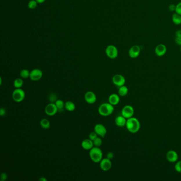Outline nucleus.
Instances as JSON below:
<instances>
[{
  "instance_id": "obj_13",
  "label": "nucleus",
  "mask_w": 181,
  "mask_h": 181,
  "mask_svg": "<svg viewBox=\"0 0 181 181\" xmlns=\"http://www.w3.org/2000/svg\"><path fill=\"white\" fill-rule=\"evenodd\" d=\"M140 51V47L137 45H134L128 50V55L132 59H135L139 56Z\"/></svg>"
},
{
  "instance_id": "obj_8",
  "label": "nucleus",
  "mask_w": 181,
  "mask_h": 181,
  "mask_svg": "<svg viewBox=\"0 0 181 181\" xmlns=\"http://www.w3.org/2000/svg\"><path fill=\"white\" fill-rule=\"evenodd\" d=\"M43 71L39 69H35L32 70L30 73V79L33 81H37L40 80L43 77Z\"/></svg>"
},
{
  "instance_id": "obj_35",
  "label": "nucleus",
  "mask_w": 181,
  "mask_h": 181,
  "mask_svg": "<svg viewBox=\"0 0 181 181\" xmlns=\"http://www.w3.org/2000/svg\"><path fill=\"white\" fill-rule=\"evenodd\" d=\"M169 9L170 11H175L176 9V6L175 4H171L169 6Z\"/></svg>"
},
{
  "instance_id": "obj_3",
  "label": "nucleus",
  "mask_w": 181,
  "mask_h": 181,
  "mask_svg": "<svg viewBox=\"0 0 181 181\" xmlns=\"http://www.w3.org/2000/svg\"><path fill=\"white\" fill-rule=\"evenodd\" d=\"M114 106L109 103L102 104L99 106L98 112L102 116H108L112 115L114 111Z\"/></svg>"
},
{
  "instance_id": "obj_11",
  "label": "nucleus",
  "mask_w": 181,
  "mask_h": 181,
  "mask_svg": "<svg viewBox=\"0 0 181 181\" xmlns=\"http://www.w3.org/2000/svg\"><path fill=\"white\" fill-rule=\"evenodd\" d=\"M84 100L89 104L95 103L97 100V96L94 92L88 91L86 93L84 96Z\"/></svg>"
},
{
  "instance_id": "obj_19",
  "label": "nucleus",
  "mask_w": 181,
  "mask_h": 181,
  "mask_svg": "<svg viewBox=\"0 0 181 181\" xmlns=\"http://www.w3.org/2000/svg\"><path fill=\"white\" fill-rule=\"evenodd\" d=\"M128 88L124 85L120 87L118 90V94L120 96L124 97L127 94H128Z\"/></svg>"
},
{
  "instance_id": "obj_1",
  "label": "nucleus",
  "mask_w": 181,
  "mask_h": 181,
  "mask_svg": "<svg viewBox=\"0 0 181 181\" xmlns=\"http://www.w3.org/2000/svg\"><path fill=\"white\" fill-rule=\"evenodd\" d=\"M125 126L130 132L135 133L139 131L140 128V123L137 118L132 117L127 119Z\"/></svg>"
},
{
  "instance_id": "obj_10",
  "label": "nucleus",
  "mask_w": 181,
  "mask_h": 181,
  "mask_svg": "<svg viewBox=\"0 0 181 181\" xmlns=\"http://www.w3.org/2000/svg\"><path fill=\"white\" fill-rule=\"evenodd\" d=\"M100 168L102 171L106 172L110 170L112 167V162L111 160L107 158H103L100 162Z\"/></svg>"
},
{
  "instance_id": "obj_17",
  "label": "nucleus",
  "mask_w": 181,
  "mask_h": 181,
  "mask_svg": "<svg viewBox=\"0 0 181 181\" xmlns=\"http://www.w3.org/2000/svg\"><path fill=\"white\" fill-rule=\"evenodd\" d=\"M120 102V97L119 95L116 94H111L108 97V103L113 106L119 104Z\"/></svg>"
},
{
  "instance_id": "obj_32",
  "label": "nucleus",
  "mask_w": 181,
  "mask_h": 181,
  "mask_svg": "<svg viewBox=\"0 0 181 181\" xmlns=\"http://www.w3.org/2000/svg\"><path fill=\"white\" fill-rule=\"evenodd\" d=\"M114 153H113L112 152L110 151V152H108V153H107L106 158L110 159V160H112L114 158Z\"/></svg>"
},
{
  "instance_id": "obj_34",
  "label": "nucleus",
  "mask_w": 181,
  "mask_h": 181,
  "mask_svg": "<svg viewBox=\"0 0 181 181\" xmlns=\"http://www.w3.org/2000/svg\"><path fill=\"white\" fill-rule=\"evenodd\" d=\"M6 113V109H5L4 108H3V107L1 108V109H0V115L1 116L5 115Z\"/></svg>"
},
{
  "instance_id": "obj_7",
  "label": "nucleus",
  "mask_w": 181,
  "mask_h": 181,
  "mask_svg": "<svg viewBox=\"0 0 181 181\" xmlns=\"http://www.w3.org/2000/svg\"><path fill=\"white\" fill-rule=\"evenodd\" d=\"M134 109L133 107L130 105H126L122 108L121 114L126 119L132 117L134 115Z\"/></svg>"
},
{
  "instance_id": "obj_36",
  "label": "nucleus",
  "mask_w": 181,
  "mask_h": 181,
  "mask_svg": "<svg viewBox=\"0 0 181 181\" xmlns=\"http://www.w3.org/2000/svg\"><path fill=\"white\" fill-rule=\"evenodd\" d=\"M175 36H181V30H178V31L176 32V33H175Z\"/></svg>"
},
{
  "instance_id": "obj_2",
  "label": "nucleus",
  "mask_w": 181,
  "mask_h": 181,
  "mask_svg": "<svg viewBox=\"0 0 181 181\" xmlns=\"http://www.w3.org/2000/svg\"><path fill=\"white\" fill-rule=\"evenodd\" d=\"M89 157L95 163L100 162L103 159V153L99 147H94L89 150Z\"/></svg>"
},
{
  "instance_id": "obj_6",
  "label": "nucleus",
  "mask_w": 181,
  "mask_h": 181,
  "mask_svg": "<svg viewBox=\"0 0 181 181\" xmlns=\"http://www.w3.org/2000/svg\"><path fill=\"white\" fill-rule=\"evenodd\" d=\"M107 56L111 59H116L118 56V50L114 45H109L106 48Z\"/></svg>"
},
{
  "instance_id": "obj_21",
  "label": "nucleus",
  "mask_w": 181,
  "mask_h": 181,
  "mask_svg": "<svg viewBox=\"0 0 181 181\" xmlns=\"http://www.w3.org/2000/svg\"><path fill=\"white\" fill-rule=\"evenodd\" d=\"M40 125L42 128L45 130H47L50 128V122L48 119H41L40 121Z\"/></svg>"
},
{
  "instance_id": "obj_24",
  "label": "nucleus",
  "mask_w": 181,
  "mask_h": 181,
  "mask_svg": "<svg viewBox=\"0 0 181 181\" xmlns=\"http://www.w3.org/2000/svg\"><path fill=\"white\" fill-rule=\"evenodd\" d=\"M23 85V81L21 78H17L13 82V86L15 88H21Z\"/></svg>"
},
{
  "instance_id": "obj_4",
  "label": "nucleus",
  "mask_w": 181,
  "mask_h": 181,
  "mask_svg": "<svg viewBox=\"0 0 181 181\" xmlns=\"http://www.w3.org/2000/svg\"><path fill=\"white\" fill-rule=\"evenodd\" d=\"M25 92L21 88H16L12 94L13 100L16 103L21 102L25 99Z\"/></svg>"
},
{
  "instance_id": "obj_5",
  "label": "nucleus",
  "mask_w": 181,
  "mask_h": 181,
  "mask_svg": "<svg viewBox=\"0 0 181 181\" xmlns=\"http://www.w3.org/2000/svg\"><path fill=\"white\" fill-rule=\"evenodd\" d=\"M59 112L55 104L53 103L47 104L45 108V113L47 115L49 116H54Z\"/></svg>"
},
{
  "instance_id": "obj_39",
  "label": "nucleus",
  "mask_w": 181,
  "mask_h": 181,
  "mask_svg": "<svg viewBox=\"0 0 181 181\" xmlns=\"http://www.w3.org/2000/svg\"></svg>"
},
{
  "instance_id": "obj_15",
  "label": "nucleus",
  "mask_w": 181,
  "mask_h": 181,
  "mask_svg": "<svg viewBox=\"0 0 181 181\" xmlns=\"http://www.w3.org/2000/svg\"><path fill=\"white\" fill-rule=\"evenodd\" d=\"M167 51V48L165 45L160 44L158 45L155 48V54L158 56H164Z\"/></svg>"
},
{
  "instance_id": "obj_20",
  "label": "nucleus",
  "mask_w": 181,
  "mask_h": 181,
  "mask_svg": "<svg viewBox=\"0 0 181 181\" xmlns=\"http://www.w3.org/2000/svg\"><path fill=\"white\" fill-rule=\"evenodd\" d=\"M65 109L69 112H73L75 109V105L71 101H67L65 103Z\"/></svg>"
},
{
  "instance_id": "obj_22",
  "label": "nucleus",
  "mask_w": 181,
  "mask_h": 181,
  "mask_svg": "<svg viewBox=\"0 0 181 181\" xmlns=\"http://www.w3.org/2000/svg\"><path fill=\"white\" fill-rule=\"evenodd\" d=\"M172 21L173 23L176 25H179L181 24V16L178 13H175L172 15Z\"/></svg>"
},
{
  "instance_id": "obj_27",
  "label": "nucleus",
  "mask_w": 181,
  "mask_h": 181,
  "mask_svg": "<svg viewBox=\"0 0 181 181\" xmlns=\"http://www.w3.org/2000/svg\"><path fill=\"white\" fill-rule=\"evenodd\" d=\"M38 2L36 0H31L28 3V8L30 9H35L37 6Z\"/></svg>"
},
{
  "instance_id": "obj_30",
  "label": "nucleus",
  "mask_w": 181,
  "mask_h": 181,
  "mask_svg": "<svg viewBox=\"0 0 181 181\" xmlns=\"http://www.w3.org/2000/svg\"><path fill=\"white\" fill-rule=\"evenodd\" d=\"M175 12L179 14L181 16V2L178 3L176 6V9H175Z\"/></svg>"
},
{
  "instance_id": "obj_38",
  "label": "nucleus",
  "mask_w": 181,
  "mask_h": 181,
  "mask_svg": "<svg viewBox=\"0 0 181 181\" xmlns=\"http://www.w3.org/2000/svg\"><path fill=\"white\" fill-rule=\"evenodd\" d=\"M38 3H44V2L46 1V0H36Z\"/></svg>"
},
{
  "instance_id": "obj_29",
  "label": "nucleus",
  "mask_w": 181,
  "mask_h": 181,
  "mask_svg": "<svg viewBox=\"0 0 181 181\" xmlns=\"http://www.w3.org/2000/svg\"><path fill=\"white\" fill-rule=\"evenodd\" d=\"M98 134L94 131V132H91V133L89 135V138L92 141H94L95 139H96L98 137Z\"/></svg>"
},
{
  "instance_id": "obj_25",
  "label": "nucleus",
  "mask_w": 181,
  "mask_h": 181,
  "mask_svg": "<svg viewBox=\"0 0 181 181\" xmlns=\"http://www.w3.org/2000/svg\"><path fill=\"white\" fill-rule=\"evenodd\" d=\"M30 72L27 69H22L20 72V76L23 79H27L30 77Z\"/></svg>"
},
{
  "instance_id": "obj_12",
  "label": "nucleus",
  "mask_w": 181,
  "mask_h": 181,
  "mask_svg": "<svg viewBox=\"0 0 181 181\" xmlns=\"http://www.w3.org/2000/svg\"><path fill=\"white\" fill-rule=\"evenodd\" d=\"M94 131L100 137H105L107 134V129L106 127L102 124H97L94 127Z\"/></svg>"
},
{
  "instance_id": "obj_9",
  "label": "nucleus",
  "mask_w": 181,
  "mask_h": 181,
  "mask_svg": "<svg viewBox=\"0 0 181 181\" xmlns=\"http://www.w3.org/2000/svg\"><path fill=\"white\" fill-rule=\"evenodd\" d=\"M112 82L113 84L115 85L116 86L120 87L125 84L126 80H125V78L123 75L117 74L113 76L112 78Z\"/></svg>"
},
{
  "instance_id": "obj_14",
  "label": "nucleus",
  "mask_w": 181,
  "mask_h": 181,
  "mask_svg": "<svg viewBox=\"0 0 181 181\" xmlns=\"http://www.w3.org/2000/svg\"><path fill=\"white\" fill-rule=\"evenodd\" d=\"M166 158L169 162H176L178 160V154L174 150H169L166 154Z\"/></svg>"
},
{
  "instance_id": "obj_31",
  "label": "nucleus",
  "mask_w": 181,
  "mask_h": 181,
  "mask_svg": "<svg viewBox=\"0 0 181 181\" xmlns=\"http://www.w3.org/2000/svg\"><path fill=\"white\" fill-rule=\"evenodd\" d=\"M8 178V175L6 173H2L0 175V180L1 181H6Z\"/></svg>"
},
{
  "instance_id": "obj_23",
  "label": "nucleus",
  "mask_w": 181,
  "mask_h": 181,
  "mask_svg": "<svg viewBox=\"0 0 181 181\" xmlns=\"http://www.w3.org/2000/svg\"><path fill=\"white\" fill-rule=\"evenodd\" d=\"M55 104L58 109L59 112H62L64 108H65V103L61 99H57L55 101Z\"/></svg>"
},
{
  "instance_id": "obj_16",
  "label": "nucleus",
  "mask_w": 181,
  "mask_h": 181,
  "mask_svg": "<svg viewBox=\"0 0 181 181\" xmlns=\"http://www.w3.org/2000/svg\"><path fill=\"white\" fill-rule=\"evenodd\" d=\"M81 147L82 148L86 150H90L94 147L93 141L89 139H86L82 141Z\"/></svg>"
},
{
  "instance_id": "obj_28",
  "label": "nucleus",
  "mask_w": 181,
  "mask_h": 181,
  "mask_svg": "<svg viewBox=\"0 0 181 181\" xmlns=\"http://www.w3.org/2000/svg\"><path fill=\"white\" fill-rule=\"evenodd\" d=\"M174 168H175V171L176 172L181 173V160L178 161L176 163L175 166H174Z\"/></svg>"
},
{
  "instance_id": "obj_26",
  "label": "nucleus",
  "mask_w": 181,
  "mask_h": 181,
  "mask_svg": "<svg viewBox=\"0 0 181 181\" xmlns=\"http://www.w3.org/2000/svg\"><path fill=\"white\" fill-rule=\"evenodd\" d=\"M94 147H100L103 144V140L100 137H98L93 141Z\"/></svg>"
},
{
  "instance_id": "obj_18",
  "label": "nucleus",
  "mask_w": 181,
  "mask_h": 181,
  "mask_svg": "<svg viewBox=\"0 0 181 181\" xmlns=\"http://www.w3.org/2000/svg\"><path fill=\"white\" fill-rule=\"evenodd\" d=\"M127 119L123 116L120 115L117 116L115 119L116 125L119 127H124L126 125Z\"/></svg>"
},
{
  "instance_id": "obj_37",
  "label": "nucleus",
  "mask_w": 181,
  "mask_h": 181,
  "mask_svg": "<svg viewBox=\"0 0 181 181\" xmlns=\"http://www.w3.org/2000/svg\"><path fill=\"white\" fill-rule=\"evenodd\" d=\"M39 181H47V180L46 178H45L44 177H41V178L39 179Z\"/></svg>"
},
{
  "instance_id": "obj_33",
  "label": "nucleus",
  "mask_w": 181,
  "mask_h": 181,
  "mask_svg": "<svg viewBox=\"0 0 181 181\" xmlns=\"http://www.w3.org/2000/svg\"><path fill=\"white\" fill-rule=\"evenodd\" d=\"M175 42L178 45H181V36H176V37H175Z\"/></svg>"
}]
</instances>
